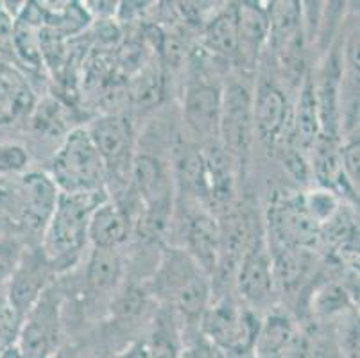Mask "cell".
I'll use <instances>...</instances> for the list:
<instances>
[{
	"instance_id": "5",
	"label": "cell",
	"mask_w": 360,
	"mask_h": 358,
	"mask_svg": "<svg viewBox=\"0 0 360 358\" xmlns=\"http://www.w3.org/2000/svg\"><path fill=\"white\" fill-rule=\"evenodd\" d=\"M61 294L52 283L22 319L15 347L24 358H54L61 350Z\"/></svg>"
},
{
	"instance_id": "7",
	"label": "cell",
	"mask_w": 360,
	"mask_h": 358,
	"mask_svg": "<svg viewBox=\"0 0 360 358\" xmlns=\"http://www.w3.org/2000/svg\"><path fill=\"white\" fill-rule=\"evenodd\" d=\"M88 133L103 160L106 177H115L117 183H126V179L129 181L135 158V134L129 118L124 115H106L97 118L91 127H88Z\"/></svg>"
},
{
	"instance_id": "20",
	"label": "cell",
	"mask_w": 360,
	"mask_h": 358,
	"mask_svg": "<svg viewBox=\"0 0 360 358\" xmlns=\"http://www.w3.org/2000/svg\"><path fill=\"white\" fill-rule=\"evenodd\" d=\"M206 45L215 54L231 56L238 54V22L237 8L224 9L212 20L206 27Z\"/></svg>"
},
{
	"instance_id": "11",
	"label": "cell",
	"mask_w": 360,
	"mask_h": 358,
	"mask_svg": "<svg viewBox=\"0 0 360 358\" xmlns=\"http://www.w3.org/2000/svg\"><path fill=\"white\" fill-rule=\"evenodd\" d=\"M219 242L221 231L219 222L214 215L206 210L188 215L185 229V249L183 251L191 256L206 276H215L219 265Z\"/></svg>"
},
{
	"instance_id": "6",
	"label": "cell",
	"mask_w": 360,
	"mask_h": 358,
	"mask_svg": "<svg viewBox=\"0 0 360 358\" xmlns=\"http://www.w3.org/2000/svg\"><path fill=\"white\" fill-rule=\"evenodd\" d=\"M269 249H310L319 244V226L309 215L303 196H276L267 210Z\"/></svg>"
},
{
	"instance_id": "9",
	"label": "cell",
	"mask_w": 360,
	"mask_h": 358,
	"mask_svg": "<svg viewBox=\"0 0 360 358\" xmlns=\"http://www.w3.org/2000/svg\"><path fill=\"white\" fill-rule=\"evenodd\" d=\"M235 281H237L238 294L248 305L257 307L271 298V292L276 283H274L269 244L262 231L251 229L248 244L235 271Z\"/></svg>"
},
{
	"instance_id": "28",
	"label": "cell",
	"mask_w": 360,
	"mask_h": 358,
	"mask_svg": "<svg viewBox=\"0 0 360 358\" xmlns=\"http://www.w3.org/2000/svg\"><path fill=\"white\" fill-rule=\"evenodd\" d=\"M285 167L289 169V172L296 177L297 181H307L309 177V163L305 162V158L301 156L296 151H290L285 158Z\"/></svg>"
},
{
	"instance_id": "3",
	"label": "cell",
	"mask_w": 360,
	"mask_h": 358,
	"mask_svg": "<svg viewBox=\"0 0 360 358\" xmlns=\"http://www.w3.org/2000/svg\"><path fill=\"white\" fill-rule=\"evenodd\" d=\"M51 179L61 193L104 190L106 170L88 129L77 127L65 136L52 158Z\"/></svg>"
},
{
	"instance_id": "23",
	"label": "cell",
	"mask_w": 360,
	"mask_h": 358,
	"mask_svg": "<svg viewBox=\"0 0 360 358\" xmlns=\"http://www.w3.org/2000/svg\"><path fill=\"white\" fill-rule=\"evenodd\" d=\"M179 358H228L224 351L219 350L210 339H206L199 330H195L191 337L183 339L181 354Z\"/></svg>"
},
{
	"instance_id": "1",
	"label": "cell",
	"mask_w": 360,
	"mask_h": 358,
	"mask_svg": "<svg viewBox=\"0 0 360 358\" xmlns=\"http://www.w3.org/2000/svg\"><path fill=\"white\" fill-rule=\"evenodd\" d=\"M108 199L106 190L58 196L54 213L44 229L41 252L54 271L72 267L88 242L91 213Z\"/></svg>"
},
{
	"instance_id": "31",
	"label": "cell",
	"mask_w": 360,
	"mask_h": 358,
	"mask_svg": "<svg viewBox=\"0 0 360 358\" xmlns=\"http://www.w3.org/2000/svg\"><path fill=\"white\" fill-rule=\"evenodd\" d=\"M54 358H74V354H72L68 350H60L58 353H56Z\"/></svg>"
},
{
	"instance_id": "27",
	"label": "cell",
	"mask_w": 360,
	"mask_h": 358,
	"mask_svg": "<svg viewBox=\"0 0 360 358\" xmlns=\"http://www.w3.org/2000/svg\"><path fill=\"white\" fill-rule=\"evenodd\" d=\"M16 16L0 2V56H13V34Z\"/></svg>"
},
{
	"instance_id": "17",
	"label": "cell",
	"mask_w": 360,
	"mask_h": 358,
	"mask_svg": "<svg viewBox=\"0 0 360 358\" xmlns=\"http://www.w3.org/2000/svg\"><path fill=\"white\" fill-rule=\"evenodd\" d=\"M124 274V262L119 249H96L90 256L86 280L96 294L115 290Z\"/></svg>"
},
{
	"instance_id": "25",
	"label": "cell",
	"mask_w": 360,
	"mask_h": 358,
	"mask_svg": "<svg viewBox=\"0 0 360 358\" xmlns=\"http://www.w3.org/2000/svg\"><path fill=\"white\" fill-rule=\"evenodd\" d=\"M63 108L58 103H44L38 110H36L34 118H32V126L36 129L44 131V133H61L65 122H63Z\"/></svg>"
},
{
	"instance_id": "24",
	"label": "cell",
	"mask_w": 360,
	"mask_h": 358,
	"mask_svg": "<svg viewBox=\"0 0 360 358\" xmlns=\"http://www.w3.org/2000/svg\"><path fill=\"white\" fill-rule=\"evenodd\" d=\"M335 340L340 358H359V317L355 310L346 317L345 324H340Z\"/></svg>"
},
{
	"instance_id": "22",
	"label": "cell",
	"mask_w": 360,
	"mask_h": 358,
	"mask_svg": "<svg viewBox=\"0 0 360 358\" xmlns=\"http://www.w3.org/2000/svg\"><path fill=\"white\" fill-rule=\"evenodd\" d=\"M303 203H305V208L307 212H309V215L312 217L319 228L325 224V222H328L340 208L339 197H337L332 190L326 188L309 192L307 196H303Z\"/></svg>"
},
{
	"instance_id": "2",
	"label": "cell",
	"mask_w": 360,
	"mask_h": 358,
	"mask_svg": "<svg viewBox=\"0 0 360 358\" xmlns=\"http://www.w3.org/2000/svg\"><path fill=\"white\" fill-rule=\"evenodd\" d=\"M58 196V186L44 172L0 174V217L22 229L44 233Z\"/></svg>"
},
{
	"instance_id": "4",
	"label": "cell",
	"mask_w": 360,
	"mask_h": 358,
	"mask_svg": "<svg viewBox=\"0 0 360 358\" xmlns=\"http://www.w3.org/2000/svg\"><path fill=\"white\" fill-rule=\"evenodd\" d=\"M260 319L250 307L219 300L202 314L199 331L228 358H244L253 351Z\"/></svg>"
},
{
	"instance_id": "14",
	"label": "cell",
	"mask_w": 360,
	"mask_h": 358,
	"mask_svg": "<svg viewBox=\"0 0 360 358\" xmlns=\"http://www.w3.org/2000/svg\"><path fill=\"white\" fill-rule=\"evenodd\" d=\"M133 221L120 203L108 197L91 213L88 241L96 249H119L129 238Z\"/></svg>"
},
{
	"instance_id": "18",
	"label": "cell",
	"mask_w": 360,
	"mask_h": 358,
	"mask_svg": "<svg viewBox=\"0 0 360 358\" xmlns=\"http://www.w3.org/2000/svg\"><path fill=\"white\" fill-rule=\"evenodd\" d=\"M238 54L258 52L269 36V9L258 8L255 2H244L237 8Z\"/></svg>"
},
{
	"instance_id": "19",
	"label": "cell",
	"mask_w": 360,
	"mask_h": 358,
	"mask_svg": "<svg viewBox=\"0 0 360 358\" xmlns=\"http://www.w3.org/2000/svg\"><path fill=\"white\" fill-rule=\"evenodd\" d=\"M353 305H355L353 295L342 285L328 281V283H323L312 292L310 314L319 321L332 319L337 315L349 314V312L355 310Z\"/></svg>"
},
{
	"instance_id": "29",
	"label": "cell",
	"mask_w": 360,
	"mask_h": 358,
	"mask_svg": "<svg viewBox=\"0 0 360 358\" xmlns=\"http://www.w3.org/2000/svg\"><path fill=\"white\" fill-rule=\"evenodd\" d=\"M113 358H149L147 343L146 340H136L135 344H131L129 347H126L122 353L115 354Z\"/></svg>"
},
{
	"instance_id": "21",
	"label": "cell",
	"mask_w": 360,
	"mask_h": 358,
	"mask_svg": "<svg viewBox=\"0 0 360 358\" xmlns=\"http://www.w3.org/2000/svg\"><path fill=\"white\" fill-rule=\"evenodd\" d=\"M22 324V315L16 312L6 294L4 283H0V357L15 346L18 330Z\"/></svg>"
},
{
	"instance_id": "15",
	"label": "cell",
	"mask_w": 360,
	"mask_h": 358,
	"mask_svg": "<svg viewBox=\"0 0 360 358\" xmlns=\"http://www.w3.org/2000/svg\"><path fill=\"white\" fill-rule=\"evenodd\" d=\"M292 129L296 142L305 149H312L321 134L316 90H314V79L310 75H307L301 83L296 110L292 115Z\"/></svg>"
},
{
	"instance_id": "16",
	"label": "cell",
	"mask_w": 360,
	"mask_h": 358,
	"mask_svg": "<svg viewBox=\"0 0 360 358\" xmlns=\"http://www.w3.org/2000/svg\"><path fill=\"white\" fill-rule=\"evenodd\" d=\"M176 181L198 205H210V181L201 151H183L176 162Z\"/></svg>"
},
{
	"instance_id": "13",
	"label": "cell",
	"mask_w": 360,
	"mask_h": 358,
	"mask_svg": "<svg viewBox=\"0 0 360 358\" xmlns=\"http://www.w3.org/2000/svg\"><path fill=\"white\" fill-rule=\"evenodd\" d=\"M222 94L205 81H195L188 87L185 95V113L186 126L194 134L205 140L219 136V117H221Z\"/></svg>"
},
{
	"instance_id": "8",
	"label": "cell",
	"mask_w": 360,
	"mask_h": 358,
	"mask_svg": "<svg viewBox=\"0 0 360 358\" xmlns=\"http://www.w3.org/2000/svg\"><path fill=\"white\" fill-rule=\"evenodd\" d=\"M219 136L231 160H248L253 140V98L242 84H231L222 94Z\"/></svg>"
},
{
	"instance_id": "10",
	"label": "cell",
	"mask_w": 360,
	"mask_h": 358,
	"mask_svg": "<svg viewBox=\"0 0 360 358\" xmlns=\"http://www.w3.org/2000/svg\"><path fill=\"white\" fill-rule=\"evenodd\" d=\"M54 272L52 265L45 260L41 249L22 251L11 274L4 281L6 294L16 312L22 315V319L32 305L40 300V295L51 287Z\"/></svg>"
},
{
	"instance_id": "12",
	"label": "cell",
	"mask_w": 360,
	"mask_h": 358,
	"mask_svg": "<svg viewBox=\"0 0 360 358\" xmlns=\"http://www.w3.org/2000/svg\"><path fill=\"white\" fill-rule=\"evenodd\" d=\"M289 124L285 94L273 83H262L253 98V127L267 147L276 146Z\"/></svg>"
},
{
	"instance_id": "26",
	"label": "cell",
	"mask_w": 360,
	"mask_h": 358,
	"mask_svg": "<svg viewBox=\"0 0 360 358\" xmlns=\"http://www.w3.org/2000/svg\"><path fill=\"white\" fill-rule=\"evenodd\" d=\"M349 140L340 147V163H342V170H345L346 177L349 179L353 186H359V134H349Z\"/></svg>"
},
{
	"instance_id": "30",
	"label": "cell",
	"mask_w": 360,
	"mask_h": 358,
	"mask_svg": "<svg viewBox=\"0 0 360 358\" xmlns=\"http://www.w3.org/2000/svg\"><path fill=\"white\" fill-rule=\"evenodd\" d=\"M0 358H24V357H22V354L18 353V351H16V347L13 346V347H9V350L6 351V353L2 354V357H0Z\"/></svg>"
}]
</instances>
